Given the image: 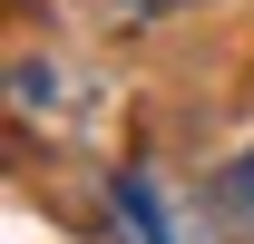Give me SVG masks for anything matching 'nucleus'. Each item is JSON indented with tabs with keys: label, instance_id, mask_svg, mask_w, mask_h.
Returning <instances> with one entry per match:
<instances>
[{
	"label": "nucleus",
	"instance_id": "1",
	"mask_svg": "<svg viewBox=\"0 0 254 244\" xmlns=\"http://www.w3.org/2000/svg\"><path fill=\"white\" fill-rule=\"evenodd\" d=\"M118 215L137 225V244H176V235H166V215H157V195H147V176H118Z\"/></svg>",
	"mask_w": 254,
	"mask_h": 244
},
{
	"label": "nucleus",
	"instance_id": "2",
	"mask_svg": "<svg viewBox=\"0 0 254 244\" xmlns=\"http://www.w3.org/2000/svg\"><path fill=\"white\" fill-rule=\"evenodd\" d=\"M225 205H235V225H254V156L225 166Z\"/></svg>",
	"mask_w": 254,
	"mask_h": 244
},
{
	"label": "nucleus",
	"instance_id": "3",
	"mask_svg": "<svg viewBox=\"0 0 254 244\" xmlns=\"http://www.w3.org/2000/svg\"><path fill=\"white\" fill-rule=\"evenodd\" d=\"M49 98H59V78H49L39 59H20V108H49Z\"/></svg>",
	"mask_w": 254,
	"mask_h": 244
}]
</instances>
